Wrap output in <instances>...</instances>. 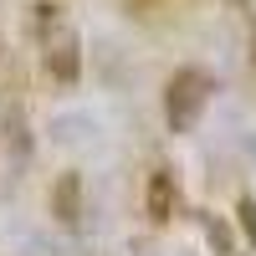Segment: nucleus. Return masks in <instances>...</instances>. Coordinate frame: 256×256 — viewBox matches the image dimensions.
<instances>
[{"label": "nucleus", "instance_id": "2", "mask_svg": "<svg viewBox=\"0 0 256 256\" xmlns=\"http://www.w3.org/2000/svg\"><path fill=\"white\" fill-rule=\"evenodd\" d=\"M52 216L62 226H77V216H82V180L77 174H62L56 180V190H52Z\"/></svg>", "mask_w": 256, "mask_h": 256}, {"label": "nucleus", "instance_id": "4", "mask_svg": "<svg viewBox=\"0 0 256 256\" xmlns=\"http://www.w3.org/2000/svg\"><path fill=\"white\" fill-rule=\"evenodd\" d=\"M148 216H154V220H169V216H174V180H169L164 169H159V174H148Z\"/></svg>", "mask_w": 256, "mask_h": 256}, {"label": "nucleus", "instance_id": "3", "mask_svg": "<svg viewBox=\"0 0 256 256\" xmlns=\"http://www.w3.org/2000/svg\"><path fill=\"white\" fill-rule=\"evenodd\" d=\"M46 72H52L56 82H77V72H82V52H77V41H62V46L46 52Z\"/></svg>", "mask_w": 256, "mask_h": 256}, {"label": "nucleus", "instance_id": "1", "mask_svg": "<svg viewBox=\"0 0 256 256\" xmlns=\"http://www.w3.org/2000/svg\"><path fill=\"white\" fill-rule=\"evenodd\" d=\"M205 92H210V77L195 72V67H184L169 77V92H164V113H169V128L174 134H184L190 123H195V113L205 108Z\"/></svg>", "mask_w": 256, "mask_h": 256}, {"label": "nucleus", "instance_id": "8", "mask_svg": "<svg viewBox=\"0 0 256 256\" xmlns=\"http://www.w3.org/2000/svg\"><path fill=\"white\" fill-rule=\"evenodd\" d=\"M128 10H134V16H148V10H154V0H128Z\"/></svg>", "mask_w": 256, "mask_h": 256}, {"label": "nucleus", "instance_id": "7", "mask_svg": "<svg viewBox=\"0 0 256 256\" xmlns=\"http://www.w3.org/2000/svg\"><path fill=\"white\" fill-rule=\"evenodd\" d=\"M236 216H241V226H246V236L256 241V205H251V200H241V210H236Z\"/></svg>", "mask_w": 256, "mask_h": 256}, {"label": "nucleus", "instance_id": "6", "mask_svg": "<svg viewBox=\"0 0 256 256\" xmlns=\"http://www.w3.org/2000/svg\"><path fill=\"white\" fill-rule=\"evenodd\" d=\"M205 230H210V241H216V251L226 256V251H230V236H226V226H220V220H205Z\"/></svg>", "mask_w": 256, "mask_h": 256}, {"label": "nucleus", "instance_id": "5", "mask_svg": "<svg viewBox=\"0 0 256 256\" xmlns=\"http://www.w3.org/2000/svg\"><path fill=\"white\" fill-rule=\"evenodd\" d=\"M6 144H10V154H16V159H26V154H31V138H26V113H20V108H6Z\"/></svg>", "mask_w": 256, "mask_h": 256}]
</instances>
